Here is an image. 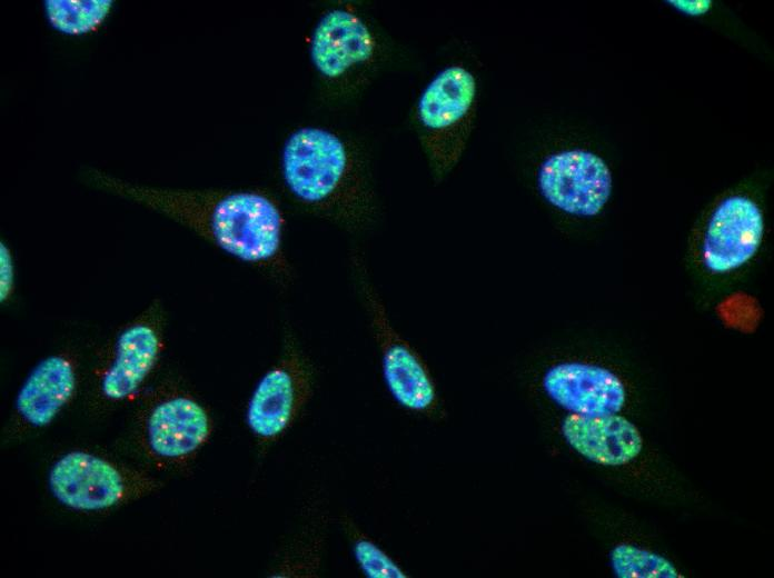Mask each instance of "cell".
Here are the masks:
<instances>
[{
    "label": "cell",
    "mask_w": 774,
    "mask_h": 578,
    "mask_svg": "<svg viewBox=\"0 0 774 578\" xmlns=\"http://www.w3.org/2000/svg\"><path fill=\"white\" fill-rule=\"evenodd\" d=\"M666 3L684 14L696 17L706 13L713 2L710 0H669Z\"/></svg>",
    "instance_id": "obj_19"
},
{
    "label": "cell",
    "mask_w": 774,
    "mask_h": 578,
    "mask_svg": "<svg viewBox=\"0 0 774 578\" xmlns=\"http://www.w3.org/2000/svg\"><path fill=\"white\" fill-rule=\"evenodd\" d=\"M311 379L296 352L288 353L258 382L247 408V423L264 440L280 436L310 396Z\"/></svg>",
    "instance_id": "obj_8"
},
{
    "label": "cell",
    "mask_w": 774,
    "mask_h": 578,
    "mask_svg": "<svg viewBox=\"0 0 774 578\" xmlns=\"http://www.w3.org/2000/svg\"><path fill=\"white\" fill-rule=\"evenodd\" d=\"M48 19L57 30L81 34L96 29L107 17L110 0H47Z\"/></svg>",
    "instance_id": "obj_15"
},
{
    "label": "cell",
    "mask_w": 774,
    "mask_h": 578,
    "mask_svg": "<svg viewBox=\"0 0 774 578\" xmlns=\"http://www.w3.org/2000/svg\"><path fill=\"white\" fill-rule=\"evenodd\" d=\"M162 338L158 326L138 320L116 338L99 379V392L111 403L128 400L143 386L159 360Z\"/></svg>",
    "instance_id": "obj_11"
},
{
    "label": "cell",
    "mask_w": 774,
    "mask_h": 578,
    "mask_svg": "<svg viewBox=\"0 0 774 578\" xmlns=\"http://www.w3.org/2000/svg\"><path fill=\"white\" fill-rule=\"evenodd\" d=\"M378 41L368 22L356 11L334 8L317 21L309 41L316 70L338 79L369 66L376 58Z\"/></svg>",
    "instance_id": "obj_7"
},
{
    "label": "cell",
    "mask_w": 774,
    "mask_h": 578,
    "mask_svg": "<svg viewBox=\"0 0 774 578\" xmlns=\"http://www.w3.org/2000/svg\"><path fill=\"white\" fill-rule=\"evenodd\" d=\"M14 288V263L9 248L0 245V301L6 302Z\"/></svg>",
    "instance_id": "obj_18"
},
{
    "label": "cell",
    "mask_w": 774,
    "mask_h": 578,
    "mask_svg": "<svg viewBox=\"0 0 774 578\" xmlns=\"http://www.w3.org/2000/svg\"><path fill=\"white\" fill-rule=\"evenodd\" d=\"M543 386L553 401L576 415L618 413L626 401L621 379L595 365L558 363L545 373Z\"/></svg>",
    "instance_id": "obj_10"
},
{
    "label": "cell",
    "mask_w": 774,
    "mask_h": 578,
    "mask_svg": "<svg viewBox=\"0 0 774 578\" xmlns=\"http://www.w3.org/2000/svg\"><path fill=\"white\" fill-rule=\"evenodd\" d=\"M611 562L619 578H677L675 566L657 554L632 546L619 545L611 552Z\"/></svg>",
    "instance_id": "obj_16"
},
{
    "label": "cell",
    "mask_w": 774,
    "mask_h": 578,
    "mask_svg": "<svg viewBox=\"0 0 774 578\" xmlns=\"http://www.w3.org/2000/svg\"><path fill=\"white\" fill-rule=\"evenodd\" d=\"M98 181L170 216L245 262L272 265L280 258L284 217L264 193L160 190L106 176Z\"/></svg>",
    "instance_id": "obj_1"
},
{
    "label": "cell",
    "mask_w": 774,
    "mask_h": 578,
    "mask_svg": "<svg viewBox=\"0 0 774 578\" xmlns=\"http://www.w3.org/2000/svg\"><path fill=\"white\" fill-rule=\"evenodd\" d=\"M354 163L345 141L335 132L301 127L286 139L281 172L288 190L301 202L325 206L348 191Z\"/></svg>",
    "instance_id": "obj_4"
},
{
    "label": "cell",
    "mask_w": 774,
    "mask_h": 578,
    "mask_svg": "<svg viewBox=\"0 0 774 578\" xmlns=\"http://www.w3.org/2000/svg\"><path fill=\"white\" fill-rule=\"evenodd\" d=\"M355 557L366 576L371 578H404V571L373 542L360 539L355 545Z\"/></svg>",
    "instance_id": "obj_17"
},
{
    "label": "cell",
    "mask_w": 774,
    "mask_h": 578,
    "mask_svg": "<svg viewBox=\"0 0 774 578\" xmlns=\"http://www.w3.org/2000/svg\"><path fill=\"white\" fill-rule=\"evenodd\" d=\"M538 189L555 208L577 217H594L612 191V175L605 161L584 149L563 150L540 165Z\"/></svg>",
    "instance_id": "obj_6"
},
{
    "label": "cell",
    "mask_w": 774,
    "mask_h": 578,
    "mask_svg": "<svg viewBox=\"0 0 774 578\" xmlns=\"http://www.w3.org/2000/svg\"><path fill=\"white\" fill-rule=\"evenodd\" d=\"M764 230L758 206L747 197L731 196L711 216L702 259L713 273H726L745 265L757 251Z\"/></svg>",
    "instance_id": "obj_9"
},
{
    "label": "cell",
    "mask_w": 774,
    "mask_h": 578,
    "mask_svg": "<svg viewBox=\"0 0 774 578\" xmlns=\"http://www.w3.org/2000/svg\"><path fill=\"white\" fill-rule=\"evenodd\" d=\"M475 74L463 63L440 69L416 104L419 137L436 179L448 175L466 148L477 109Z\"/></svg>",
    "instance_id": "obj_2"
},
{
    "label": "cell",
    "mask_w": 774,
    "mask_h": 578,
    "mask_svg": "<svg viewBox=\"0 0 774 578\" xmlns=\"http://www.w3.org/2000/svg\"><path fill=\"white\" fill-rule=\"evenodd\" d=\"M367 300L383 350V371L389 391L408 409H428L436 392L424 363L390 327L383 305L373 292H367Z\"/></svg>",
    "instance_id": "obj_12"
},
{
    "label": "cell",
    "mask_w": 774,
    "mask_h": 578,
    "mask_svg": "<svg viewBox=\"0 0 774 578\" xmlns=\"http://www.w3.org/2000/svg\"><path fill=\"white\" fill-rule=\"evenodd\" d=\"M211 431V418L199 401L187 393L167 392L141 411L137 439L152 464L168 467L191 458Z\"/></svg>",
    "instance_id": "obj_5"
},
{
    "label": "cell",
    "mask_w": 774,
    "mask_h": 578,
    "mask_svg": "<svg viewBox=\"0 0 774 578\" xmlns=\"http://www.w3.org/2000/svg\"><path fill=\"white\" fill-rule=\"evenodd\" d=\"M53 497L67 508L93 512L115 508L157 491L150 474L86 450H71L51 466Z\"/></svg>",
    "instance_id": "obj_3"
},
{
    "label": "cell",
    "mask_w": 774,
    "mask_h": 578,
    "mask_svg": "<svg viewBox=\"0 0 774 578\" xmlns=\"http://www.w3.org/2000/svg\"><path fill=\"white\" fill-rule=\"evenodd\" d=\"M562 431L570 447L586 459L604 466H622L642 451L638 429L617 413L567 416Z\"/></svg>",
    "instance_id": "obj_14"
},
{
    "label": "cell",
    "mask_w": 774,
    "mask_h": 578,
    "mask_svg": "<svg viewBox=\"0 0 774 578\" xmlns=\"http://www.w3.org/2000/svg\"><path fill=\"white\" fill-rule=\"evenodd\" d=\"M77 388L72 358L54 353L40 360L18 390L14 413L23 428L48 426L71 401Z\"/></svg>",
    "instance_id": "obj_13"
}]
</instances>
